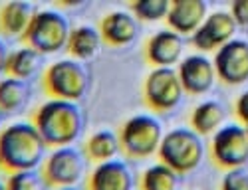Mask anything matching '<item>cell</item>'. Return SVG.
<instances>
[{
  "mask_svg": "<svg viewBox=\"0 0 248 190\" xmlns=\"http://www.w3.org/2000/svg\"><path fill=\"white\" fill-rule=\"evenodd\" d=\"M99 34H101L103 42L109 46H115V48L127 46L139 34L137 18L125 10H113L103 16L101 24H99Z\"/></svg>",
  "mask_w": 248,
  "mask_h": 190,
  "instance_id": "15",
  "label": "cell"
},
{
  "mask_svg": "<svg viewBox=\"0 0 248 190\" xmlns=\"http://www.w3.org/2000/svg\"><path fill=\"white\" fill-rule=\"evenodd\" d=\"M135 178L125 161L97 162L88 178V190H133Z\"/></svg>",
  "mask_w": 248,
  "mask_h": 190,
  "instance_id": "13",
  "label": "cell"
},
{
  "mask_svg": "<svg viewBox=\"0 0 248 190\" xmlns=\"http://www.w3.org/2000/svg\"><path fill=\"white\" fill-rule=\"evenodd\" d=\"M8 48H6V44L2 40H0V75L2 73H6V61H8Z\"/></svg>",
  "mask_w": 248,
  "mask_h": 190,
  "instance_id": "29",
  "label": "cell"
},
{
  "mask_svg": "<svg viewBox=\"0 0 248 190\" xmlns=\"http://www.w3.org/2000/svg\"><path fill=\"white\" fill-rule=\"evenodd\" d=\"M36 6L30 2H22V0H16V2H6L4 6H0V34L4 36H18L22 38L30 26V22L36 16Z\"/></svg>",
  "mask_w": 248,
  "mask_h": 190,
  "instance_id": "17",
  "label": "cell"
},
{
  "mask_svg": "<svg viewBox=\"0 0 248 190\" xmlns=\"http://www.w3.org/2000/svg\"><path fill=\"white\" fill-rule=\"evenodd\" d=\"M70 22L68 18L58 10H38L30 22L22 42L34 48L42 56L56 54L68 46L70 40Z\"/></svg>",
  "mask_w": 248,
  "mask_h": 190,
  "instance_id": "4",
  "label": "cell"
},
{
  "mask_svg": "<svg viewBox=\"0 0 248 190\" xmlns=\"http://www.w3.org/2000/svg\"><path fill=\"white\" fill-rule=\"evenodd\" d=\"M56 190H78V186H58Z\"/></svg>",
  "mask_w": 248,
  "mask_h": 190,
  "instance_id": "30",
  "label": "cell"
},
{
  "mask_svg": "<svg viewBox=\"0 0 248 190\" xmlns=\"http://www.w3.org/2000/svg\"><path fill=\"white\" fill-rule=\"evenodd\" d=\"M213 66L217 77L229 86H240L248 81V42L232 38L215 52Z\"/></svg>",
  "mask_w": 248,
  "mask_h": 190,
  "instance_id": "10",
  "label": "cell"
},
{
  "mask_svg": "<svg viewBox=\"0 0 248 190\" xmlns=\"http://www.w3.org/2000/svg\"><path fill=\"white\" fill-rule=\"evenodd\" d=\"M183 86L173 68H153L143 83V99L157 113L175 109L183 99Z\"/></svg>",
  "mask_w": 248,
  "mask_h": 190,
  "instance_id": "7",
  "label": "cell"
},
{
  "mask_svg": "<svg viewBox=\"0 0 248 190\" xmlns=\"http://www.w3.org/2000/svg\"><path fill=\"white\" fill-rule=\"evenodd\" d=\"M32 88L26 79L18 77H2L0 79V109L6 115H16L20 113L30 99Z\"/></svg>",
  "mask_w": 248,
  "mask_h": 190,
  "instance_id": "18",
  "label": "cell"
},
{
  "mask_svg": "<svg viewBox=\"0 0 248 190\" xmlns=\"http://www.w3.org/2000/svg\"><path fill=\"white\" fill-rule=\"evenodd\" d=\"M177 75H179L183 89L191 95L206 93L213 88V83L217 79L213 59H209L204 54H193L189 58H185L179 63Z\"/></svg>",
  "mask_w": 248,
  "mask_h": 190,
  "instance_id": "12",
  "label": "cell"
},
{
  "mask_svg": "<svg viewBox=\"0 0 248 190\" xmlns=\"http://www.w3.org/2000/svg\"><path fill=\"white\" fill-rule=\"evenodd\" d=\"M171 2L169 0H133L131 12L135 18L145 20V22H159L169 14Z\"/></svg>",
  "mask_w": 248,
  "mask_h": 190,
  "instance_id": "25",
  "label": "cell"
},
{
  "mask_svg": "<svg viewBox=\"0 0 248 190\" xmlns=\"http://www.w3.org/2000/svg\"><path fill=\"white\" fill-rule=\"evenodd\" d=\"M213 161L222 168H240L248 162V135L242 125L218 127L211 141Z\"/></svg>",
  "mask_w": 248,
  "mask_h": 190,
  "instance_id": "8",
  "label": "cell"
},
{
  "mask_svg": "<svg viewBox=\"0 0 248 190\" xmlns=\"http://www.w3.org/2000/svg\"><path fill=\"white\" fill-rule=\"evenodd\" d=\"M86 171V159L74 146H56L46 157L42 173L50 186H76Z\"/></svg>",
  "mask_w": 248,
  "mask_h": 190,
  "instance_id": "9",
  "label": "cell"
},
{
  "mask_svg": "<svg viewBox=\"0 0 248 190\" xmlns=\"http://www.w3.org/2000/svg\"><path fill=\"white\" fill-rule=\"evenodd\" d=\"M220 190H248V171L244 166L226 171L220 180Z\"/></svg>",
  "mask_w": 248,
  "mask_h": 190,
  "instance_id": "26",
  "label": "cell"
},
{
  "mask_svg": "<svg viewBox=\"0 0 248 190\" xmlns=\"http://www.w3.org/2000/svg\"><path fill=\"white\" fill-rule=\"evenodd\" d=\"M32 123L48 146H68L84 131V109L78 101L48 99L32 113Z\"/></svg>",
  "mask_w": 248,
  "mask_h": 190,
  "instance_id": "1",
  "label": "cell"
},
{
  "mask_svg": "<svg viewBox=\"0 0 248 190\" xmlns=\"http://www.w3.org/2000/svg\"><path fill=\"white\" fill-rule=\"evenodd\" d=\"M244 129H246V135H248V125H246V127H244Z\"/></svg>",
  "mask_w": 248,
  "mask_h": 190,
  "instance_id": "33",
  "label": "cell"
},
{
  "mask_svg": "<svg viewBox=\"0 0 248 190\" xmlns=\"http://www.w3.org/2000/svg\"><path fill=\"white\" fill-rule=\"evenodd\" d=\"M44 56L36 52L30 46H22L14 52L8 54V61H6V73L10 77H18V79H30L42 66Z\"/></svg>",
  "mask_w": 248,
  "mask_h": 190,
  "instance_id": "20",
  "label": "cell"
},
{
  "mask_svg": "<svg viewBox=\"0 0 248 190\" xmlns=\"http://www.w3.org/2000/svg\"><path fill=\"white\" fill-rule=\"evenodd\" d=\"M0 190H6V184H2V182H0Z\"/></svg>",
  "mask_w": 248,
  "mask_h": 190,
  "instance_id": "32",
  "label": "cell"
},
{
  "mask_svg": "<svg viewBox=\"0 0 248 190\" xmlns=\"http://www.w3.org/2000/svg\"><path fill=\"white\" fill-rule=\"evenodd\" d=\"M206 18V2L202 0H177L171 2L167 24L177 34H195Z\"/></svg>",
  "mask_w": 248,
  "mask_h": 190,
  "instance_id": "16",
  "label": "cell"
},
{
  "mask_svg": "<svg viewBox=\"0 0 248 190\" xmlns=\"http://www.w3.org/2000/svg\"><path fill=\"white\" fill-rule=\"evenodd\" d=\"M236 32V22L226 10H217L204 18V22L193 34V46L201 52H217L226 42H231Z\"/></svg>",
  "mask_w": 248,
  "mask_h": 190,
  "instance_id": "11",
  "label": "cell"
},
{
  "mask_svg": "<svg viewBox=\"0 0 248 190\" xmlns=\"http://www.w3.org/2000/svg\"><path fill=\"white\" fill-rule=\"evenodd\" d=\"M48 180L42 171L28 168V171L10 173L6 180V190H48Z\"/></svg>",
  "mask_w": 248,
  "mask_h": 190,
  "instance_id": "24",
  "label": "cell"
},
{
  "mask_svg": "<svg viewBox=\"0 0 248 190\" xmlns=\"http://www.w3.org/2000/svg\"><path fill=\"white\" fill-rule=\"evenodd\" d=\"M42 86L54 99L79 101L90 88V72L78 59H58L44 72Z\"/></svg>",
  "mask_w": 248,
  "mask_h": 190,
  "instance_id": "5",
  "label": "cell"
},
{
  "mask_svg": "<svg viewBox=\"0 0 248 190\" xmlns=\"http://www.w3.org/2000/svg\"><path fill=\"white\" fill-rule=\"evenodd\" d=\"M159 161L171 166L175 173L185 175L197 168L204 155V143L199 133L187 127H177L163 135L159 145Z\"/></svg>",
  "mask_w": 248,
  "mask_h": 190,
  "instance_id": "3",
  "label": "cell"
},
{
  "mask_svg": "<svg viewBox=\"0 0 248 190\" xmlns=\"http://www.w3.org/2000/svg\"><path fill=\"white\" fill-rule=\"evenodd\" d=\"M185 42L183 36L173 30H159L145 44V56L155 68H171L181 59Z\"/></svg>",
  "mask_w": 248,
  "mask_h": 190,
  "instance_id": "14",
  "label": "cell"
},
{
  "mask_svg": "<svg viewBox=\"0 0 248 190\" xmlns=\"http://www.w3.org/2000/svg\"><path fill=\"white\" fill-rule=\"evenodd\" d=\"M6 117H8V115H6L2 109H0V127H2V123H4V119H6Z\"/></svg>",
  "mask_w": 248,
  "mask_h": 190,
  "instance_id": "31",
  "label": "cell"
},
{
  "mask_svg": "<svg viewBox=\"0 0 248 190\" xmlns=\"http://www.w3.org/2000/svg\"><path fill=\"white\" fill-rule=\"evenodd\" d=\"M101 42H103V38H101L99 30L84 24V26H78L70 32V40H68L66 48L78 61H81V59L95 58L101 50Z\"/></svg>",
  "mask_w": 248,
  "mask_h": 190,
  "instance_id": "19",
  "label": "cell"
},
{
  "mask_svg": "<svg viewBox=\"0 0 248 190\" xmlns=\"http://www.w3.org/2000/svg\"><path fill=\"white\" fill-rule=\"evenodd\" d=\"M234 111H236V117H238L244 125H248V89L238 95L236 105H234Z\"/></svg>",
  "mask_w": 248,
  "mask_h": 190,
  "instance_id": "28",
  "label": "cell"
},
{
  "mask_svg": "<svg viewBox=\"0 0 248 190\" xmlns=\"http://www.w3.org/2000/svg\"><path fill=\"white\" fill-rule=\"evenodd\" d=\"M141 190H177L179 186V173H175L171 166L157 162L145 168V173L141 175L139 182Z\"/></svg>",
  "mask_w": 248,
  "mask_h": 190,
  "instance_id": "23",
  "label": "cell"
},
{
  "mask_svg": "<svg viewBox=\"0 0 248 190\" xmlns=\"http://www.w3.org/2000/svg\"><path fill=\"white\" fill-rule=\"evenodd\" d=\"M231 16L236 26H248V0H236L231 6Z\"/></svg>",
  "mask_w": 248,
  "mask_h": 190,
  "instance_id": "27",
  "label": "cell"
},
{
  "mask_svg": "<svg viewBox=\"0 0 248 190\" xmlns=\"http://www.w3.org/2000/svg\"><path fill=\"white\" fill-rule=\"evenodd\" d=\"M121 151V143H119V135H115L109 129H101L97 133H93L88 141H86V155L90 157V161L93 162H106L115 159V155Z\"/></svg>",
  "mask_w": 248,
  "mask_h": 190,
  "instance_id": "22",
  "label": "cell"
},
{
  "mask_svg": "<svg viewBox=\"0 0 248 190\" xmlns=\"http://www.w3.org/2000/svg\"><path fill=\"white\" fill-rule=\"evenodd\" d=\"M163 125L157 117L139 113L129 117L121 125L119 143L121 149L131 159H145L159 151V145L163 141Z\"/></svg>",
  "mask_w": 248,
  "mask_h": 190,
  "instance_id": "6",
  "label": "cell"
},
{
  "mask_svg": "<svg viewBox=\"0 0 248 190\" xmlns=\"http://www.w3.org/2000/svg\"><path fill=\"white\" fill-rule=\"evenodd\" d=\"M224 119V107L218 101H202L191 113V129L195 133L202 135H213Z\"/></svg>",
  "mask_w": 248,
  "mask_h": 190,
  "instance_id": "21",
  "label": "cell"
},
{
  "mask_svg": "<svg viewBox=\"0 0 248 190\" xmlns=\"http://www.w3.org/2000/svg\"><path fill=\"white\" fill-rule=\"evenodd\" d=\"M48 145L34 123H12L0 131V168L10 173L38 168L46 157Z\"/></svg>",
  "mask_w": 248,
  "mask_h": 190,
  "instance_id": "2",
  "label": "cell"
}]
</instances>
